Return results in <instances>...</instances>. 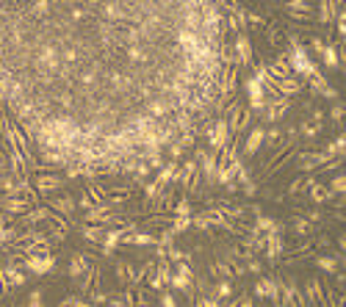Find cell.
<instances>
[{"label": "cell", "instance_id": "13", "mask_svg": "<svg viewBox=\"0 0 346 307\" xmlns=\"http://www.w3.org/2000/svg\"><path fill=\"white\" fill-rule=\"evenodd\" d=\"M80 83H83V86H94V83H97V72H94V69H83V72H80Z\"/></svg>", "mask_w": 346, "mask_h": 307}, {"label": "cell", "instance_id": "24", "mask_svg": "<svg viewBox=\"0 0 346 307\" xmlns=\"http://www.w3.org/2000/svg\"><path fill=\"white\" fill-rule=\"evenodd\" d=\"M318 266H321L324 271H332V269H335V263H332L330 258H321V260H318Z\"/></svg>", "mask_w": 346, "mask_h": 307}, {"label": "cell", "instance_id": "27", "mask_svg": "<svg viewBox=\"0 0 346 307\" xmlns=\"http://www.w3.org/2000/svg\"><path fill=\"white\" fill-rule=\"evenodd\" d=\"M297 230L299 232H308V219H297Z\"/></svg>", "mask_w": 346, "mask_h": 307}, {"label": "cell", "instance_id": "6", "mask_svg": "<svg viewBox=\"0 0 346 307\" xmlns=\"http://www.w3.org/2000/svg\"><path fill=\"white\" fill-rule=\"evenodd\" d=\"M28 266H31V271L45 274V271H50L53 266H56V260H53V258H33V260H28Z\"/></svg>", "mask_w": 346, "mask_h": 307}, {"label": "cell", "instance_id": "4", "mask_svg": "<svg viewBox=\"0 0 346 307\" xmlns=\"http://www.w3.org/2000/svg\"><path fill=\"white\" fill-rule=\"evenodd\" d=\"M263 136H266V130L255 127V130L250 133V138H247V144H244V153H247V155H255V153H258V147H260V141H263Z\"/></svg>", "mask_w": 346, "mask_h": 307}, {"label": "cell", "instance_id": "1", "mask_svg": "<svg viewBox=\"0 0 346 307\" xmlns=\"http://www.w3.org/2000/svg\"><path fill=\"white\" fill-rule=\"evenodd\" d=\"M291 64H294V69H297V72H302V75H313V64H310V58L305 56V50H302V45H299V42H294Z\"/></svg>", "mask_w": 346, "mask_h": 307}, {"label": "cell", "instance_id": "3", "mask_svg": "<svg viewBox=\"0 0 346 307\" xmlns=\"http://www.w3.org/2000/svg\"><path fill=\"white\" fill-rule=\"evenodd\" d=\"M227 138H230V127H227V122H219L216 130H213V136H211V147H213V150H219V147H224Z\"/></svg>", "mask_w": 346, "mask_h": 307}, {"label": "cell", "instance_id": "25", "mask_svg": "<svg viewBox=\"0 0 346 307\" xmlns=\"http://www.w3.org/2000/svg\"><path fill=\"white\" fill-rule=\"evenodd\" d=\"M177 213H180V216H189V202H186V200L177 202Z\"/></svg>", "mask_w": 346, "mask_h": 307}, {"label": "cell", "instance_id": "26", "mask_svg": "<svg viewBox=\"0 0 346 307\" xmlns=\"http://www.w3.org/2000/svg\"><path fill=\"white\" fill-rule=\"evenodd\" d=\"M332 191H344V177H335V180H332Z\"/></svg>", "mask_w": 346, "mask_h": 307}, {"label": "cell", "instance_id": "8", "mask_svg": "<svg viewBox=\"0 0 346 307\" xmlns=\"http://www.w3.org/2000/svg\"><path fill=\"white\" fill-rule=\"evenodd\" d=\"M127 61L130 64H142V61H147V53L142 45H127Z\"/></svg>", "mask_w": 346, "mask_h": 307}, {"label": "cell", "instance_id": "17", "mask_svg": "<svg viewBox=\"0 0 346 307\" xmlns=\"http://www.w3.org/2000/svg\"><path fill=\"white\" fill-rule=\"evenodd\" d=\"M324 61H327V67H335V64H338V53H335V47H327V50H324Z\"/></svg>", "mask_w": 346, "mask_h": 307}, {"label": "cell", "instance_id": "12", "mask_svg": "<svg viewBox=\"0 0 346 307\" xmlns=\"http://www.w3.org/2000/svg\"><path fill=\"white\" fill-rule=\"evenodd\" d=\"M42 219H50V211H47V208H42V211H31V213H25V219H22V221H42Z\"/></svg>", "mask_w": 346, "mask_h": 307}, {"label": "cell", "instance_id": "22", "mask_svg": "<svg viewBox=\"0 0 346 307\" xmlns=\"http://www.w3.org/2000/svg\"><path fill=\"white\" fill-rule=\"evenodd\" d=\"M321 22H330V0L321 3Z\"/></svg>", "mask_w": 346, "mask_h": 307}, {"label": "cell", "instance_id": "10", "mask_svg": "<svg viewBox=\"0 0 346 307\" xmlns=\"http://www.w3.org/2000/svg\"><path fill=\"white\" fill-rule=\"evenodd\" d=\"M25 205H28V200H22V197H11V200H6V211L19 213V211H25Z\"/></svg>", "mask_w": 346, "mask_h": 307}, {"label": "cell", "instance_id": "15", "mask_svg": "<svg viewBox=\"0 0 346 307\" xmlns=\"http://www.w3.org/2000/svg\"><path fill=\"white\" fill-rule=\"evenodd\" d=\"M83 269H86V260H83V258H75V260H72V266H69V274H72V277H78Z\"/></svg>", "mask_w": 346, "mask_h": 307}, {"label": "cell", "instance_id": "16", "mask_svg": "<svg viewBox=\"0 0 346 307\" xmlns=\"http://www.w3.org/2000/svg\"><path fill=\"white\" fill-rule=\"evenodd\" d=\"M177 172V163H169V166H166L164 172L158 174V183H166V180H172V174Z\"/></svg>", "mask_w": 346, "mask_h": 307}, {"label": "cell", "instance_id": "18", "mask_svg": "<svg viewBox=\"0 0 346 307\" xmlns=\"http://www.w3.org/2000/svg\"><path fill=\"white\" fill-rule=\"evenodd\" d=\"M53 205H56V208H58L61 213H69L72 208H75V205H72L69 200H53Z\"/></svg>", "mask_w": 346, "mask_h": 307}, {"label": "cell", "instance_id": "5", "mask_svg": "<svg viewBox=\"0 0 346 307\" xmlns=\"http://www.w3.org/2000/svg\"><path fill=\"white\" fill-rule=\"evenodd\" d=\"M58 185H61V180L53 177V174H42V177H36V191L39 194H47V191H53V188H58Z\"/></svg>", "mask_w": 346, "mask_h": 307}, {"label": "cell", "instance_id": "14", "mask_svg": "<svg viewBox=\"0 0 346 307\" xmlns=\"http://www.w3.org/2000/svg\"><path fill=\"white\" fill-rule=\"evenodd\" d=\"M283 252V241L277 238V235H269V255L274 258V255H280Z\"/></svg>", "mask_w": 346, "mask_h": 307}, {"label": "cell", "instance_id": "9", "mask_svg": "<svg viewBox=\"0 0 346 307\" xmlns=\"http://www.w3.org/2000/svg\"><path fill=\"white\" fill-rule=\"evenodd\" d=\"M202 155V172H205V177H213V172H216V153H200Z\"/></svg>", "mask_w": 346, "mask_h": 307}, {"label": "cell", "instance_id": "23", "mask_svg": "<svg viewBox=\"0 0 346 307\" xmlns=\"http://www.w3.org/2000/svg\"><path fill=\"white\" fill-rule=\"evenodd\" d=\"M133 244H139V246H147V244H153V238L150 235H136V238H130Z\"/></svg>", "mask_w": 346, "mask_h": 307}, {"label": "cell", "instance_id": "11", "mask_svg": "<svg viewBox=\"0 0 346 307\" xmlns=\"http://www.w3.org/2000/svg\"><path fill=\"white\" fill-rule=\"evenodd\" d=\"M119 241H122V232L119 230H111V232H106V252H111L114 246H119Z\"/></svg>", "mask_w": 346, "mask_h": 307}, {"label": "cell", "instance_id": "19", "mask_svg": "<svg viewBox=\"0 0 346 307\" xmlns=\"http://www.w3.org/2000/svg\"><path fill=\"white\" fill-rule=\"evenodd\" d=\"M83 235H86L89 241H97V238H103V230H100V227H86Z\"/></svg>", "mask_w": 346, "mask_h": 307}, {"label": "cell", "instance_id": "21", "mask_svg": "<svg viewBox=\"0 0 346 307\" xmlns=\"http://www.w3.org/2000/svg\"><path fill=\"white\" fill-rule=\"evenodd\" d=\"M216 291H219V296H230V282H219V285H216Z\"/></svg>", "mask_w": 346, "mask_h": 307}, {"label": "cell", "instance_id": "2", "mask_svg": "<svg viewBox=\"0 0 346 307\" xmlns=\"http://www.w3.org/2000/svg\"><path fill=\"white\" fill-rule=\"evenodd\" d=\"M244 89L250 92V103H252V108H255V111H260V108H263V89H260V83L255 80V77H250V80L244 83Z\"/></svg>", "mask_w": 346, "mask_h": 307}, {"label": "cell", "instance_id": "7", "mask_svg": "<svg viewBox=\"0 0 346 307\" xmlns=\"http://www.w3.org/2000/svg\"><path fill=\"white\" fill-rule=\"evenodd\" d=\"M236 50H238V56H236V58H238V64H247V61L252 58V47H250V42H247L244 36L236 42Z\"/></svg>", "mask_w": 346, "mask_h": 307}, {"label": "cell", "instance_id": "20", "mask_svg": "<svg viewBox=\"0 0 346 307\" xmlns=\"http://www.w3.org/2000/svg\"><path fill=\"white\" fill-rule=\"evenodd\" d=\"M47 9H50V3H47V0H36V3H33V9H31V11H33V14H45Z\"/></svg>", "mask_w": 346, "mask_h": 307}]
</instances>
